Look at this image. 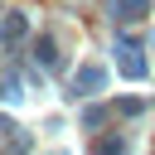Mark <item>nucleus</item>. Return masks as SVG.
I'll use <instances>...</instances> for the list:
<instances>
[{
  "label": "nucleus",
  "mask_w": 155,
  "mask_h": 155,
  "mask_svg": "<svg viewBox=\"0 0 155 155\" xmlns=\"http://www.w3.org/2000/svg\"><path fill=\"white\" fill-rule=\"evenodd\" d=\"M0 39H5V44L24 39V15H5V24H0Z\"/></svg>",
  "instance_id": "39448f33"
},
{
  "label": "nucleus",
  "mask_w": 155,
  "mask_h": 155,
  "mask_svg": "<svg viewBox=\"0 0 155 155\" xmlns=\"http://www.w3.org/2000/svg\"><path fill=\"white\" fill-rule=\"evenodd\" d=\"M150 5H155V0H111V19L136 24V19H145V15H150Z\"/></svg>",
  "instance_id": "f03ea898"
},
{
  "label": "nucleus",
  "mask_w": 155,
  "mask_h": 155,
  "mask_svg": "<svg viewBox=\"0 0 155 155\" xmlns=\"http://www.w3.org/2000/svg\"><path fill=\"white\" fill-rule=\"evenodd\" d=\"M116 53H121V73H126V78H140V73H145V63H140V44H136L131 34L116 39Z\"/></svg>",
  "instance_id": "f257e3e1"
},
{
  "label": "nucleus",
  "mask_w": 155,
  "mask_h": 155,
  "mask_svg": "<svg viewBox=\"0 0 155 155\" xmlns=\"http://www.w3.org/2000/svg\"><path fill=\"white\" fill-rule=\"evenodd\" d=\"M34 58L44 63V68H58V44L44 34V39H34Z\"/></svg>",
  "instance_id": "20e7f679"
},
{
  "label": "nucleus",
  "mask_w": 155,
  "mask_h": 155,
  "mask_svg": "<svg viewBox=\"0 0 155 155\" xmlns=\"http://www.w3.org/2000/svg\"><path fill=\"white\" fill-rule=\"evenodd\" d=\"M102 82H107V73H102V68H82V73L73 78V87H78L82 97H87V92H102Z\"/></svg>",
  "instance_id": "7ed1b4c3"
}]
</instances>
